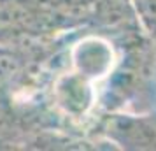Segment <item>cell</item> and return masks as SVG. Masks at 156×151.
I'll list each match as a JSON object with an SVG mask.
<instances>
[{"label":"cell","mask_w":156,"mask_h":151,"mask_svg":"<svg viewBox=\"0 0 156 151\" xmlns=\"http://www.w3.org/2000/svg\"><path fill=\"white\" fill-rule=\"evenodd\" d=\"M74 62L83 77H102L112 69V48L102 39H84L77 44L74 53Z\"/></svg>","instance_id":"obj_1"},{"label":"cell","mask_w":156,"mask_h":151,"mask_svg":"<svg viewBox=\"0 0 156 151\" xmlns=\"http://www.w3.org/2000/svg\"><path fill=\"white\" fill-rule=\"evenodd\" d=\"M132 5L144 32L156 44V0H132Z\"/></svg>","instance_id":"obj_2"}]
</instances>
